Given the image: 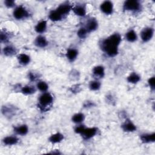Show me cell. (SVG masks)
Masks as SVG:
<instances>
[{
  "label": "cell",
  "mask_w": 155,
  "mask_h": 155,
  "mask_svg": "<svg viewBox=\"0 0 155 155\" xmlns=\"http://www.w3.org/2000/svg\"><path fill=\"white\" fill-rule=\"evenodd\" d=\"M47 25V21L45 20H42L36 25L35 30L38 33H42L46 30Z\"/></svg>",
  "instance_id": "obj_18"
},
{
  "label": "cell",
  "mask_w": 155,
  "mask_h": 155,
  "mask_svg": "<svg viewBox=\"0 0 155 155\" xmlns=\"http://www.w3.org/2000/svg\"><path fill=\"white\" fill-rule=\"evenodd\" d=\"M123 9L126 11L136 12L141 9V4L136 0H128L124 2Z\"/></svg>",
  "instance_id": "obj_3"
},
{
  "label": "cell",
  "mask_w": 155,
  "mask_h": 155,
  "mask_svg": "<svg viewBox=\"0 0 155 155\" xmlns=\"http://www.w3.org/2000/svg\"><path fill=\"white\" fill-rule=\"evenodd\" d=\"M154 35V29L152 27H146L140 32V37L142 41L147 42L150 41Z\"/></svg>",
  "instance_id": "obj_5"
},
{
  "label": "cell",
  "mask_w": 155,
  "mask_h": 155,
  "mask_svg": "<svg viewBox=\"0 0 155 155\" xmlns=\"http://www.w3.org/2000/svg\"><path fill=\"white\" fill-rule=\"evenodd\" d=\"M120 42V35L117 33H115L102 41L101 48L108 56L114 57L118 53V47Z\"/></svg>",
  "instance_id": "obj_1"
},
{
  "label": "cell",
  "mask_w": 155,
  "mask_h": 155,
  "mask_svg": "<svg viewBox=\"0 0 155 155\" xmlns=\"http://www.w3.org/2000/svg\"><path fill=\"white\" fill-rule=\"evenodd\" d=\"M97 133V128L96 127L85 128L81 135L84 139H90L94 137Z\"/></svg>",
  "instance_id": "obj_7"
},
{
  "label": "cell",
  "mask_w": 155,
  "mask_h": 155,
  "mask_svg": "<svg viewBox=\"0 0 155 155\" xmlns=\"http://www.w3.org/2000/svg\"><path fill=\"white\" fill-rule=\"evenodd\" d=\"M13 15L15 19L21 20L28 18L29 16V12L25 7L22 5H19L15 8Z\"/></svg>",
  "instance_id": "obj_4"
},
{
  "label": "cell",
  "mask_w": 155,
  "mask_h": 155,
  "mask_svg": "<svg viewBox=\"0 0 155 155\" xmlns=\"http://www.w3.org/2000/svg\"><path fill=\"white\" fill-rule=\"evenodd\" d=\"M78 55V51L74 48H68L66 52L67 58L71 62L74 61Z\"/></svg>",
  "instance_id": "obj_13"
},
{
  "label": "cell",
  "mask_w": 155,
  "mask_h": 155,
  "mask_svg": "<svg viewBox=\"0 0 155 155\" xmlns=\"http://www.w3.org/2000/svg\"><path fill=\"white\" fill-rule=\"evenodd\" d=\"M126 39L130 42H133L137 40V36L136 31L134 30H130L125 34Z\"/></svg>",
  "instance_id": "obj_23"
},
{
  "label": "cell",
  "mask_w": 155,
  "mask_h": 155,
  "mask_svg": "<svg viewBox=\"0 0 155 155\" xmlns=\"http://www.w3.org/2000/svg\"><path fill=\"white\" fill-rule=\"evenodd\" d=\"M5 5L8 8H12L15 6V1L13 0H5L4 1Z\"/></svg>",
  "instance_id": "obj_31"
},
{
  "label": "cell",
  "mask_w": 155,
  "mask_h": 155,
  "mask_svg": "<svg viewBox=\"0 0 155 155\" xmlns=\"http://www.w3.org/2000/svg\"><path fill=\"white\" fill-rule=\"evenodd\" d=\"M28 77H29L28 78L31 81H35V79H36V76L35 75V74L33 73H31V72L28 74Z\"/></svg>",
  "instance_id": "obj_34"
},
{
  "label": "cell",
  "mask_w": 155,
  "mask_h": 155,
  "mask_svg": "<svg viewBox=\"0 0 155 155\" xmlns=\"http://www.w3.org/2000/svg\"><path fill=\"white\" fill-rule=\"evenodd\" d=\"M101 83L99 81L97 80H94L93 81H91L89 84V88L91 90L93 91H96L98 90L101 88Z\"/></svg>",
  "instance_id": "obj_27"
},
{
  "label": "cell",
  "mask_w": 155,
  "mask_h": 155,
  "mask_svg": "<svg viewBox=\"0 0 155 155\" xmlns=\"http://www.w3.org/2000/svg\"><path fill=\"white\" fill-rule=\"evenodd\" d=\"M98 23L96 19L91 18L90 19L86 25L85 28L87 30L88 32H91L96 30L97 28Z\"/></svg>",
  "instance_id": "obj_12"
},
{
  "label": "cell",
  "mask_w": 155,
  "mask_h": 155,
  "mask_svg": "<svg viewBox=\"0 0 155 155\" xmlns=\"http://www.w3.org/2000/svg\"><path fill=\"white\" fill-rule=\"evenodd\" d=\"M37 88L40 90L41 91H42L43 93L46 92L48 88V84L44 81H39L38 84H37Z\"/></svg>",
  "instance_id": "obj_28"
},
{
  "label": "cell",
  "mask_w": 155,
  "mask_h": 155,
  "mask_svg": "<svg viewBox=\"0 0 155 155\" xmlns=\"http://www.w3.org/2000/svg\"><path fill=\"white\" fill-rule=\"evenodd\" d=\"M85 128V127L83 125H79L78 126L76 127V128H74V132L81 134L82 133V132L83 131V130H84V128Z\"/></svg>",
  "instance_id": "obj_32"
},
{
  "label": "cell",
  "mask_w": 155,
  "mask_h": 155,
  "mask_svg": "<svg viewBox=\"0 0 155 155\" xmlns=\"http://www.w3.org/2000/svg\"><path fill=\"white\" fill-rule=\"evenodd\" d=\"M74 13L79 16H85L86 15V9L84 5H78L72 8Z\"/></svg>",
  "instance_id": "obj_14"
},
{
  "label": "cell",
  "mask_w": 155,
  "mask_h": 155,
  "mask_svg": "<svg viewBox=\"0 0 155 155\" xmlns=\"http://www.w3.org/2000/svg\"><path fill=\"white\" fill-rule=\"evenodd\" d=\"M21 92L26 95H30L35 93L36 88L31 85H25L21 88Z\"/></svg>",
  "instance_id": "obj_26"
},
{
  "label": "cell",
  "mask_w": 155,
  "mask_h": 155,
  "mask_svg": "<svg viewBox=\"0 0 155 155\" xmlns=\"http://www.w3.org/2000/svg\"><path fill=\"white\" fill-rule=\"evenodd\" d=\"M3 53L7 56H12L16 54L17 50L15 47L12 45H7L3 48Z\"/></svg>",
  "instance_id": "obj_22"
},
{
  "label": "cell",
  "mask_w": 155,
  "mask_h": 155,
  "mask_svg": "<svg viewBox=\"0 0 155 155\" xmlns=\"http://www.w3.org/2000/svg\"><path fill=\"white\" fill-rule=\"evenodd\" d=\"M88 33V32L87 30L85 28V27H81L78 30L77 35L79 38L84 39L86 37Z\"/></svg>",
  "instance_id": "obj_29"
},
{
  "label": "cell",
  "mask_w": 155,
  "mask_h": 155,
  "mask_svg": "<svg viewBox=\"0 0 155 155\" xmlns=\"http://www.w3.org/2000/svg\"><path fill=\"white\" fill-rule=\"evenodd\" d=\"M85 119V116L82 113H78L74 114L71 118L72 121L75 124H81L82 123Z\"/></svg>",
  "instance_id": "obj_25"
},
{
  "label": "cell",
  "mask_w": 155,
  "mask_h": 155,
  "mask_svg": "<svg viewBox=\"0 0 155 155\" xmlns=\"http://www.w3.org/2000/svg\"><path fill=\"white\" fill-rule=\"evenodd\" d=\"M93 74L98 78H102L105 75V70L103 66L97 65L93 69Z\"/></svg>",
  "instance_id": "obj_15"
},
{
  "label": "cell",
  "mask_w": 155,
  "mask_h": 155,
  "mask_svg": "<svg viewBox=\"0 0 155 155\" xmlns=\"http://www.w3.org/2000/svg\"><path fill=\"white\" fill-rule=\"evenodd\" d=\"M18 141H19L18 138L16 136H7L4 137L3 139L4 143L7 145H16L18 142Z\"/></svg>",
  "instance_id": "obj_21"
},
{
  "label": "cell",
  "mask_w": 155,
  "mask_h": 155,
  "mask_svg": "<svg viewBox=\"0 0 155 155\" xmlns=\"http://www.w3.org/2000/svg\"><path fill=\"white\" fill-rule=\"evenodd\" d=\"M64 139V135L61 133H56L51 134L48 138V140L53 143H59Z\"/></svg>",
  "instance_id": "obj_17"
},
{
  "label": "cell",
  "mask_w": 155,
  "mask_h": 155,
  "mask_svg": "<svg viewBox=\"0 0 155 155\" xmlns=\"http://www.w3.org/2000/svg\"><path fill=\"white\" fill-rule=\"evenodd\" d=\"M101 10L105 15L112 14L113 11V4L111 1H105L100 5Z\"/></svg>",
  "instance_id": "obj_6"
},
{
  "label": "cell",
  "mask_w": 155,
  "mask_h": 155,
  "mask_svg": "<svg viewBox=\"0 0 155 155\" xmlns=\"http://www.w3.org/2000/svg\"><path fill=\"white\" fill-rule=\"evenodd\" d=\"M122 128L126 132H133L136 130V125L131 122V120L127 119L122 125Z\"/></svg>",
  "instance_id": "obj_10"
},
{
  "label": "cell",
  "mask_w": 155,
  "mask_h": 155,
  "mask_svg": "<svg viewBox=\"0 0 155 155\" xmlns=\"http://www.w3.org/2000/svg\"><path fill=\"white\" fill-rule=\"evenodd\" d=\"M9 39V36L8 35V34L5 32H3L2 31L1 32V35H0V39L1 42H6L8 41Z\"/></svg>",
  "instance_id": "obj_30"
},
{
  "label": "cell",
  "mask_w": 155,
  "mask_h": 155,
  "mask_svg": "<svg viewBox=\"0 0 155 155\" xmlns=\"http://www.w3.org/2000/svg\"><path fill=\"white\" fill-rule=\"evenodd\" d=\"M148 85L150 87V88L152 90H154V87H155V78H154V76L150 78L148 81Z\"/></svg>",
  "instance_id": "obj_33"
},
{
  "label": "cell",
  "mask_w": 155,
  "mask_h": 155,
  "mask_svg": "<svg viewBox=\"0 0 155 155\" xmlns=\"http://www.w3.org/2000/svg\"><path fill=\"white\" fill-rule=\"evenodd\" d=\"M140 80V76L136 73H132L127 77V81L131 84H136Z\"/></svg>",
  "instance_id": "obj_24"
},
{
  "label": "cell",
  "mask_w": 155,
  "mask_h": 155,
  "mask_svg": "<svg viewBox=\"0 0 155 155\" xmlns=\"http://www.w3.org/2000/svg\"><path fill=\"white\" fill-rule=\"evenodd\" d=\"M48 17L51 21L54 22L61 21L62 20V18H64V17L61 14H59V12L56 9L54 10H51L50 12L48 15Z\"/></svg>",
  "instance_id": "obj_20"
},
{
  "label": "cell",
  "mask_w": 155,
  "mask_h": 155,
  "mask_svg": "<svg viewBox=\"0 0 155 155\" xmlns=\"http://www.w3.org/2000/svg\"><path fill=\"white\" fill-rule=\"evenodd\" d=\"M17 58L19 63L22 65H26L30 62V57L25 53L19 54Z\"/></svg>",
  "instance_id": "obj_19"
},
{
  "label": "cell",
  "mask_w": 155,
  "mask_h": 155,
  "mask_svg": "<svg viewBox=\"0 0 155 155\" xmlns=\"http://www.w3.org/2000/svg\"><path fill=\"white\" fill-rule=\"evenodd\" d=\"M72 6L68 2H64L59 5L56 10L61 14L63 17L68 14L70 11L72 9Z\"/></svg>",
  "instance_id": "obj_8"
},
{
  "label": "cell",
  "mask_w": 155,
  "mask_h": 155,
  "mask_svg": "<svg viewBox=\"0 0 155 155\" xmlns=\"http://www.w3.org/2000/svg\"><path fill=\"white\" fill-rule=\"evenodd\" d=\"M14 131L19 135L24 136L27 134L28 131V128L27 125H21L14 127Z\"/></svg>",
  "instance_id": "obj_16"
},
{
  "label": "cell",
  "mask_w": 155,
  "mask_h": 155,
  "mask_svg": "<svg viewBox=\"0 0 155 155\" xmlns=\"http://www.w3.org/2000/svg\"><path fill=\"white\" fill-rule=\"evenodd\" d=\"M53 101V96L47 92L43 93L39 98V107L43 111H46L52 104Z\"/></svg>",
  "instance_id": "obj_2"
},
{
  "label": "cell",
  "mask_w": 155,
  "mask_h": 155,
  "mask_svg": "<svg viewBox=\"0 0 155 155\" xmlns=\"http://www.w3.org/2000/svg\"><path fill=\"white\" fill-rule=\"evenodd\" d=\"M141 141L145 143H152L155 140V133H143L140 136Z\"/></svg>",
  "instance_id": "obj_11"
},
{
  "label": "cell",
  "mask_w": 155,
  "mask_h": 155,
  "mask_svg": "<svg viewBox=\"0 0 155 155\" xmlns=\"http://www.w3.org/2000/svg\"><path fill=\"white\" fill-rule=\"evenodd\" d=\"M34 44L38 47L44 48L47 46L48 42L45 36L42 35H39L36 38Z\"/></svg>",
  "instance_id": "obj_9"
}]
</instances>
